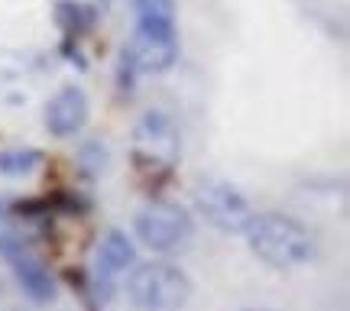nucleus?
I'll return each instance as SVG.
<instances>
[{"label":"nucleus","mask_w":350,"mask_h":311,"mask_svg":"<svg viewBox=\"0 0 350 311\" xmlns=\"http://www.w3.org/2000/svg\"><path fill=\"white\" fill-rule=\"evenodd\" d=\"M98 150H100L98 143H88L85 150H81V165H85L88 172H98V165H104V152H100V156H94Z\"/></svg>","instance_id":"4468645a"},{"label":"nucleus","mask_w":350,"mask_h":311,"mask_svg":"<svg viewBox=\"0 0 350 311\" xmlns=\"http://www.w3.org/2000/svg\"><path fill=\"white\" fill-rule=\"evenodd\" d=\"M126 299L139 311H178L191 299V279L172 262H143L126 279Z\"/></svg>","instance_id":"7ed1b4c3"},{"label":"nucleus","mask_w":350,"mask_h":311,"mask_svg":"<svg viewBox=\"0 0 350 311\" xmlns=\"http://www.w3.org/2000/svg\"><path fill=\"white\" fill-rule=\"evenodd\" d=\"M55 23L62 26L65 42H72V39L85 36L88 29L94 26V10L85 7V3H78V0H62L55 7Z\"/></svg>","instance_id":"9b49d317"},{"label":"nucleus","mask_w":350,"mask_h":311,"mask_svg":"<svg viewBox=\"0 0 350 311\" xmlns=\"http://www.w3.org/2000/svg\"><path fill=\"white\" fill-rule=\"evenodd\" d=\"M42 75V62L33 52L0 49V104L20 107Z\"/></svg>","instance_id":"6e6552de"},{"label":"nucleus","mask_w":350,"mask_h":311,"mask_svg":"<svg viewBox=\"0 0 350 311\" xmlns=\"http://www.w3.org/2000/svg\"><path fill=\"white\" fill-rule=\"evenodd\" d=\"M256 311H266V308H256Z\"/></svg>","instance_id":"2eb2a0df"},{"label":"nucleus","mask_w":350,"mask_h":311,"mask_svg":"<svg viewBox=\"0 0 350 311\" xmlns=\"http://www.w3.org/2000/svg\"><path fill=\"white\" fill-rule=\"evenodd\" d=\"M178 126L165 111H146L133 126V165L143 178L163 182L178 162Z\"/></svg>","instance_id":"f03ea898"},{"label":"nucleus","mask_w":350,"mask_h":311,"mask_svg":"<svg viewBox=\"0 0 350 311\" xmlns=\"http://www.w3.org/2000/svg\"><path fill=\"white\" fill-rule=\"evenodd\" d=\"M39 162H42V152L39 150H3L0 152V172L26 175V172H33Z\"/></svg>","instance_id":"ddd939ff"},{"label":"nucleus","mask_w":350,"mask_h":311,"mask_svg":"<svg viewBox=\"0 0 350 311\" xmlns=\"http://www.w3.org/2000/svg\"><path fill=\"white\" fill-rule=\"evenodd\" d=\"M0 253L7 256L13 275H16V282H20V288H23L29 299L39 301V305L55 299V282H52V275L46 273V266H42L16 236L7 234V230L0 234Z\"/></svg>","instance_id":"0eeeda50"},{"label":"nucleus","mask_w":350,"mask_h":311,"mask_svg":"<svg viewBox=\"0 0 350 311\" xmlns=\"http://www.w3.org/2000/svg\"><path fill=\"white\" fill-rule=\"evenodd\" d=\"M139 26H175V3L172 0H133Z\"/></svg>","instance_id":"f8f14e48"},{"label":"nucleus","mask_w":350,"mask_h":311,"mask_svg":"<svg viewBox=\"0 0 350 311\" xmlns=\"http://www.w3.org/2000/svg\"><path fill=\"white\" fill-rule=\"evenodd\" d=\"M139 243L143 247L156 249V253H175V249H185L195 236V221L185 208L169 204V201H152L133 221Z\"/></svg>","instance_id":"20e7f679"},{"label":"nucleus","mask_w":350,"mask_h":311,"mask_svg":"<svg viewBox=\"0 0 350 311\" xmlns=\"http://www.w3.org/2000/svg\"><path fill=\"white\" fill-rule=\"evenodd\" d=\"M243 236L256 260L273 269H295L314 256V236L292 214H253Z\"/></svg>","instance_id":"f257e3e1"},{"label":"nucleus","mask_w":350,"mask_h":311,"mask_svg":"<svg viewBox=\"0 0 350 311\" xmlns=\"http://www.w3.org/2000/svg\"><path fill=\"white\" fill-rule=\"evenodd\" d=\"M137 260V247L124 230H107L104 240L98 243V279H94V292L98 299H107L111 292V279L126 273Z\"/></svg>","instance_id":"9d476101"},{"label":"nucleus","mask_w":350,"mask_h":311,"mask_svg":"<svg viewBox=\"0 0 350 311\" xmlns=\"http://www.w3.org/2000/svg\"><path fill=\"white\" fill-rule=\"evenodd\" d=\"M191 204L221 234H243V227L250 224L253 217L247 195L240 188H234L230 182H221V178H204L191 191Z\"/></svg>","instance_id":"39448f33"},{"label":"nucleus","mask_w":350,"mask_h":311,"mask_svg":"<svg viewBox=\"0 0 350 311\" xmlns=\"http://www.w3.org/2000/svg\"><path fill=\"white\" fill-rule=\"evenodd\" d=\"M124 55L130 59V65L137 72H146V75L169 72L175 65V59H178L175 26H139L137 23L130 42L124 46Z\"/></svg>","instance_id":"423d86ee"},{"label":"nucleus","mask_w":350,"mask_h":311,"mask_svg":"<svg viewBox=\"0 0 350 311\" xmlns=\"http://www.w3.org/2000/svg\"><path fill=\"white\" fill-rule=\"evenodd\" d=\"M88 117H91V104H88V94L78 85L59 87L46 104V130L59 139L75 137L78 130H85Z\"/></svg>","instance_id":"1a4fd4ad"}]
</instances>
